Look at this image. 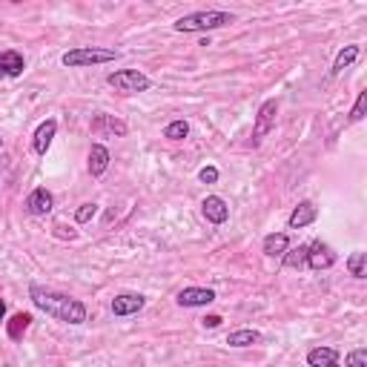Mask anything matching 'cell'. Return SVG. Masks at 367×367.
Masks as SVG:
<instances>
[{
    "label": "cell",
    "mask_w": 367,
    "mask_h": 367,
    "mask_svg": "<svg viewBox=\"0 0 367 367\" xmlns=\"http://www.w3.org/2000/svg\"><path fill=\"white\" fill-rule=\"evenodd\" d=\"M213 302H216V290H209V287H184L178 293L181 307H207Z\"/></svg>",
    "instance_id": "9"
},
{
    "label": "cell",
    "mask_w": 367,
    "mask_h": 367,
    "mask_svg": "<svg viewBox=\"0 0 367 367\" xmlns=\"http://www.w3.org/2000/svg\"><path fill=\"white\" fill-rule=\"evenodd\" d=\"M26 209H29L32 216H49L52 209H55V198H52V192H49L46 187H38V189L29 192Z\"/></svg>",
    "instance_id": "10"
},
{
    "label": "cell",
    "mask_w": 367,
    "mask_h": 367,
    "mask_svg": "<svg viewBox=\"0 0 367 367\" xmlns=\"http://www.w3.org/2000/svg\"><path fill=\"white\" fill-rule=\"evenodd\" d=\"M282 261H284V267H290V270L307 267V247H304V244H302V247H290V250L282 255Z\"/></svg>",
    "instance_id": "20"
},
{
    "label": "cell",
    "mask_w": 367,
    "mask_h": 367,
    "mask_svg": "<svg viewBox=\"0 0 367 367\" xmlns=\"http://www.w3.org/2000/svg\"><path fill=\"white\" fill-rule=\"evenodd\" d=\"M29 324H32V316H29V313H17V316L12 319V324H9V336H12V339H21V333H23Z\"/></svg>",
    "instance_id": "23"
},
{
    "label": "cell",
    "mask_w": 367,
    "mask_h": 367,
    "mask_svg": "<svg viewBox=\"0 0 367 367\" xmlns=\"http://www.w3.org/2000/svg\"><path fill=\"white\" fill-rule=\"evenodd\" d=\"M221 322H224L221 316H207V319H204V327H209V330H216V327H218Z\"/></svg>",
    "instance_id": "28"
},
{
    "label": "cell",
    "mask_w": 367,
    "mask_h": 367,
    "mask_svg": "<svg viewBox=\"0 0 367 367\" xmlns=\"http://www.w3.org/2000/svg\"><path fill=\"white\" fill-rule=\"evenodd\" d=\"M198 178H201L204 184H216V181H218V169H216V167H204V169L198 172Z\"/></svg>",
    "instance_id": "27"
},
{
    "label": "cell",
    "mask_w": 367,
    "mask_h": 367,
    "mask_svg": "<svg viewBox=\"0 0 367 367\" xmlns=\"http://www.w3.org/2000/svg\"><path fill=\"white\" fill-rule=\"evenodd\" d=\"M0 147H3V141H0Z\"/></svg>",
    "instance_id": "30"
},
{
    "label": "cell",
    "mask_w": 367,
    "mask_h": 367,
    "mask_svg": "<svg viewBox=\"0 0 367 367\" xmlns=\"http://www.w3.org/2000/svg\"><path fill=\"white\" fill-rule=\"evenodd\" d=\"M344 367H367V347H356L344 356Z\"/></svg>",
    "instance_id": "24"
},
{
    "label": "cell",
    "mask_w": 367,
    "mask_h": 367,
    "mask_svg": "<svg viewBox=\"0 0 367 367\" xmlns=\"http://www.w3.org/2000/svg\"><path fill=\"white\" fill-rule=\"evenodd\" d=\"M261 250H264V255H270V258H282L287 250H290V238H287V233H270L267 238H264V244H261Z\"/></svg>",
    "instance_id": "17"
},
{
    "label": "cell",
    "mask_w": 367,
    "mask_h": 367,
    "mask_svg": "<svg viewBox=\"0 0 367 367\" xmlns=\"http://www.w3.org/2000/svg\"><path fill=\"white\" fill-rule=\"evenodd\" d=\"M6 319V304H3V299H0V322Z\"/></svg>",
    "instance_id": "29"
},
{
    "label": "cell",
    "mask_w": 367,
    "mask_h": 367,
    "mask_svg": "<svg viewBox=\"0 0 367 367\" xmlns=\"http://www.w3.org/2000/svg\"><path fill=\"white\" fill-rule=\"evenodd\" d=\"M201 213H204V218H207L209 224L221 227L227 218H230V204H227L221 196H207V198L201 201Z\"/></svg>",
    "instance_id": "8"
},
{
    "label": "cell",
    "mask_w": 367,
    "mask_h": 367,
    "mask_svg": "<svg viewBox=\"0 0 367 367\" xmlns=\"http://www.w3.org/2000/svg\"><path fill=\"white\" fill-rule=\"evenodd\" d=\"M347 270H350L353 278H364L367 275V253H353L347 258Z\"/></svg>",
    "instance_id": "22"
},
{
    "label": "cell",
    "mask_w": 367,
    "mask_h": 367,
    "mask_svg": "<svg viewBox=\"0 0 367 367\" xmlns=\"http://www.w3.org/2000/svg\"><path fill=\"white\" fill-rule=\"evenodd\" d=\"M23 69H26V61L17 49L0 52V78H21Z\"/></svg>",
    "instance_id": "12"
},
{
    "label": "cell",
    "mask_w": 367,
    "mask_h": 367,
    "mask_svg": "<svg viewBox=\"0 0 367 367\" xmlns=\"http://www.w3.org/2000/svg\"><path fill=\"white\" fill-rule=\"evenodd\" d=\"M307 364L310 367H339V350L336 347H313V350L307 353Z\"/></svg>",
    "instance_id": "14"
},
{
    "label": "cell",
    "mask_w": 367,
    "mask_h": 367,
    "mask_svg": "<svg viewBox=\"0 0 367 367\" xmlns=\"http://www.w3.org/2000/svg\"><path fill=\"white\" fill-rule=\"evenodd\" d=\"M55 132H58V120L55 118H46L43 124L34 129V138H32V149L38 152V155H46L49 152V147H52V138H55Z\"/></svg>",
    "instance_id": "13"
},
{
    "label": "cell",
    "mask_w": 367,
    "mask_h": 367,
    "mask_svg": "<svg viewBox=\"0 0 367 367\" xmlns=\"http://www.w3.org/2000/svg\"><path fill=\"white\" fill-rule=\"evenodd\" d=\"M120 58V52L103 49V46H75L61 55V63L69 69H83V66H98V63H112Z\"/></svg>",
    "instance_id": "3"
},
{
    "label": "cell",
    "mask_w": 367,
    "mask_h": 367,
    "mask_svg": "<svg viewBox=\"0 0 367 367\" xmlns=\"http://www.w3.org/2000/svg\"><path fill=\"white\" fill-rule=\"evenodd\" d=\"M95 213H98V204H81V207L75 209V221H78V224H86V221L95 218Z\"/></svg>",
    "instance_id": "26"
},
{
    "label": "cell",
    "mask_w": 367,
    "mask_h": 367,
    "mask_svg": "<svg viewBox=\"0 0 367 367\" xmlns=\"http://www.w3.org/2000/svg\"><path fill=\"white\" fill-rule=\"evenodd\" d=\"M275 115H278V101L270 98L258 107V115H255V127H253V147H258L264 138L270 135V129L275 127Z\"/></svg>",
    "instance_id": "5"
},
{
    "label": "cell",
    "mask_w": 367,
    "mask_h": 367,
    "mask_svg": "<svg viewBox=\"0 0 367 367\" xmlns=\"http://www.w3.org/2000/svg\"><path fill=\"white\" fill-rule=\"evenodd\" d=\"M230 23H235V14L207 9V12H192V14L178 17V21L172 23V29L176 32H213V29H224Z\"/></svg>",
    "instance_id": "2"
},
{
    "label": "cell",
    "mask_w": 367,
    "mask_h": 367,
    "mask_svg": "<svg viewBox=\"0 0 367 367\" xmlns=\"http://www.w3.org/2000/svg\"><path fill=\"white\" fill-rule=\"evenodd\" d=\"M109 149L103 147V144H92V149H90V176L92 178H101L103 172L109 169Z\"/></svg>",
    "instance_id": "15"
},
{
    "label": "cell",
    "mask_w": 367,
    "mask_h": 367,
    "mask_svg": "<svg viewBox=\"0 0 367 367\" xmlns=\"http://www.w3.org/2000/svg\"><path fill=\"white\" fill-rule=\"evenodd\" d=\"M359 55H361V49L356 46V43H350V46H344L339 55H336V61H333V69H330V78H339L344 69H350L356 61H359Z\"/></svg>",
    "instance_id": "16"
},
{
    "label": "cell",
    "mask_w": 367,
    "mask_h": 367,
    "mask_svg": "<svg viewBox=\"0 0 367 367\" xmlns=\"http://www.w3.org/2000/svg\"><path fill=\"white\" fill-rule=\"evenodd\" d=\"M316 218H319V207L313 204V201H302L299 207L290 213V218H287V227L290 230H302V227H310V224H316Z\"/></svg>",
    "instance_id": "11"
},
{
    "label": "cell",
    "mask_w": 367,
    "mask_h": 367,
    "mask_svg": "<svg viewBox=\"0 0 367 367\" xmlns=\"http://www.w3.org/2000/svg\"><path fill=\"white\" fill-rule=\"evenodd\" d=\"M333 264H336V253L330 244H324V241L307 244V267L310 270H330Z\"/></svg>",
    "instance_id": "6"
},
{
    "label": "cell",
    "mask_w": 367,
    "mask_h": 367,
    "mask_svg": "<svg viewBox=\"0 0 367 367\" xmlns=\"http://www.w3.org/2000/svg\"><path fill=\"white\" fill-rule=\"evenodd\" d=\"M29 299L38 310H43L46 316L58 319L63 324H83L86 322V304L72 299V295L55 293L43 284H29Z\"/></svg>",
    "instance_id": "1"
},
{
    "label": "cell",
    "mask_w": 367,
    "mask_h": 367,
    "mask_svg": "<svg viewBox=\"0 0 367 367\" xmlns=\"http://www.w3.org/2000/svg\"><path fill=\"white\" fill-rule=\"evenodd\" d=\"M187 135H189V124H187L184 118L169 120V124L164 127V138H169V141H184Z\"/></svg>",
    "instance_id": "21"
},
{
    "label": "cell",
    "mask_w": 367,
    "mask_h": 367,
    "mask_svg": "<svg viewBox=\"0 0 367 367\" xmlns=\"http://www.w3.org/2000/svg\"><path fill=\"white\" fill-rule=\"evenodd\" d=\"M147 304V299L141 293H120L112 299V316L118 319H127V316H135V313H141Z\"/></svg>",
    "instance_id": "7"
},
{
    "label": "cell",
    "mask_w": 367,
    "mask_h": 367,
    "mask_svg": "<svg viewBox=\"0 0 367 367\" xmlns=\"http://www.w3.org/2000/svg\"><path fill=\"white\" fill-rule=\"evenodd\" d=\"M107 83L112 86L115 92H124V95L152 90V81L141 72V69H115V72L107 75Z\"/></svg>",
    "instance_id": "4"
},
{
    "label": "cell",
    "mask_w": 367,
    "mask_h": 367,
    "mask_svg": "<svg viewBox=\"0 0 367 367\" xmlns=\"http://www.w3.org/2000/svg\"><path fill=\"white\" fill-rule=\"evenodd\" d=\"M364 109H367V92H359L353 109H350V124H359V120L364 118Z\"/></svg>",
    "instance_id": "25"
},
{
    "label": "cell",
    "mask_w": 367,
    "mask_h": 367,
    "mask_svg": "<svg viewBox=\"0 0 367 367\" xmlns=\"http://www.w3.org/2000/svg\"><path fill=\"white\" fill-rule=\"evenodd\" d=\"M258 342H261V333H258V330H250V327L233 330V333L227 336V344H230V347H253Z\"/></svg>",
    "instance_id": "18"
},
{
    "label": "cell",
    "mask_w": 367,
    "mask_h": 367,
    "mask_svg": "<svg viewBox=\"0 0 367 367\" xmlns=\"http://www.w3.org/2000/svg\"><path fill=\"white\" fill-rule=\"evenodd\" d=\"M92 129H95V132L107 129V132H112V135H120V138L127 135V124H124V120H112L109 115H98V118H95V124H92Z\"/></svg>",
    "instance_id": "19"
}]
</instances>
